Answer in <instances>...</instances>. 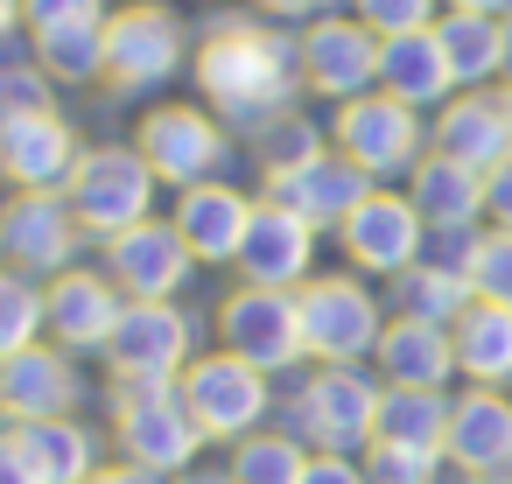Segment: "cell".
Wrapping results in <instances>:
<instances>
[{"label": "cell", "instance_id": "cell-28", "mask_svg": "<svg viewBox=\"0 0 512 484\" xmlns=\"http://www.w3.org/2000/svg\"><path fill=\"white\" fill-rule=\"evenodd\" d=\"M449 344H456V372L470 386H498V393L512 386V309L505 302H470L456 316Z\"/></svg>", "mask_w": 512, "mask_h": 484}, {"label": "cell", "instance_id": "cell-1", "mask_svg": "<svg viewBox=\"0 0 512 484\" xmlns=\"http://www.w3.org/2000/svg\"><path fill=\"white\" fill-rule=\"evenodd\" d=\"M190 78H197V92H204V106L218 120L267 127L302 92V50L281 36V22L232 15V22H211L204 29V43L190 57Z\"/></svg>", "mask_w": 512, "mask_h": 484}, {"label": "cell", "instance_id": "cell-40", "mask_svg": "<svg viewBox=\"0 0 512 484\" xmlns=\"http://www.w3.org/2000/svg\"><path fill=\"white\" fill-rule=\"evenodd\" d=\"M302 484H372V477H365V456L316 449V456H309V470H302Z\"/></svg>", "mask_w": 512, "mask_h": 484}, {"label": "cell", "instance_id": "cell-39", "mask_svg": "<svg viewBox=\"0 0 512 484\" xmlns=\"http://www.w3.org/2000/svg\"><path fill=\"white\" fill-rule=\"evenodd\" d=\"M50 71L43 64H8V71H0V113H36V106H57L50 99Z\"/></svg>", "mask_w": 512, "mask_h": 484}, {"label": "cell", "instance_id": "cell-35", "mask_svg": "<svg viewBox=\"0 0 512 484\" xmlns=\"http://www.w3.org/2000/svg\"><path fill=\"white\" fill-rule=\"evenodd\" d=\"M43 344V281L29 274H0V365H8L15 351Z\"/></svg>", "mask_w": 512, "mask_h": 484}, {"label": "cell", "instance_id": "cell-18", "mask_svg": "<svg viewBox=\"0 0 512 484\" xmlns=\"http://www.w3.org/2000/svg\"><path fill=\"white\" fill-rule=\"evenodd\" d=\"M120 316H127V295L113 288L106 267H71V274L43 281V337L78 358H99L106 337L120 330Z\"/></svg>", "mask_w": 512, "mask_h": 484}, {"label": "cell", "instance_id": "cell-16", "mask_svg": "<svg viewBox=\"0 0 512 484\" xmlns=\"http://www.w3.org/2000/svg\"><path fill=\"white\" fill-rule=\"evenodd\" d=\"M85 407V372H78V351L64 344H29L0 365V428H36V421H57V414H78Z\"/></svg>", "mask_w": 512, "mask_h": 484}, {"label": "cell", "instance_id": "cell-36", "mask_svg": "<svg viewBox=\"0 0 512 484\" xmlns=\"http://www.w3.org/2000/svg\"><path fill=\"white\" fill-rule=\"evenodd\" d=\"M351 15H358L379 43H393V36L435 29V22H442V0H351Z\"/></svg>", "mask_w": 512, "mask_h": 484}, {"label": "cell", "instance_id": "cell-17", "mask_svg": "<svg viewBox=\"0 0 512 484\" xmlns=\"http://www.w3.org/2000/svg\"><path fill=\"white\" fill-rule=\"evenodd\" d=\"M302 50V92L316 99H365L379 92V36L358 22V15H323L295 36Z\"/></svg>", "mask_w": 512, "mask_h": 484}, {"label": "cell", "instance_id": "cell-32", "mask_svg": "<svg viewBox=\"0 0 512 484\" xmlns=\"http://www.w3.org/2000/svg\"><path fill=\"white\" fill-rule=\"evenodd\" d=\"M393 295V316H414V323H442V330H456V316L477 302V288H470V274H449V267H435V260H414L407 274H393L386 281Z\"/></svg>", "mask_w": 512, "mask_h": 484}, {"label": "cell", "instance_id": "cell-47", "mask_svg": "<svg viewBox=\"0 0 512 484\" xmlns=\"http://www.w3.org/2000/svg\"><path fill=\"white\" fill-rule=\"evenodd\" d=\"M505 85H512V15H505Z\"/></svg>", "mask_w": 512, "mask_h": 484}, {"label": "cell", "instance_id": "cell-29", "mask_svg": "<svg viewBox=\"0 0 512 484\" xmlns=\"http://www.w3.org/2000/svg\"><path fill=\"white\" fill-rule=\"evenodd\" d=\"M435 43L463 92H491V78H505V15H449L442 8Z\"/></svg>", "mask_w": 512, "mask_h": 484}, {"label": "cell", "instance_id": "cell-49", "mask_svg": "<svg viewBox=\"0 0 512 484\" xmlns=\"http://www.w3.org/2000/svg\"><path fill=\"white\" fill-rule=\"evenodd\" d=\"M85 484H113V470H99V477H85Z\"/></svg>", "mask_w": 512, "mask_h": 484}, {"label": "cell", "instance_id": "cell-2", "mask_svg": "<svg viewBox=\"0 0 512 484\" xmlns=\"http://www.w3.org/2000/svg\"><path fill=\"white\" fill-rule=\"evenodd\" d=\"M379 393H386V379H372L365 365H309L274 400V428H288L309 449L365 456L372 449V421H379Z\"/></svg>", "mask_w": 512, "mask_h": 484}, {"label": "cell", "instance_id": "cell-10", "mask_svg": "<svg viewBox=\"0 0 512 484\" xmlns=\"http://www.w3.org/2000/svg\"><path fill=\"white\" fill-rule=\"evenodd\" d=\"M190 57V36L162 0H127L106 22V85L113 92H162Z\"/></svg>", "mask_w": 512, "mask_h": 484}, {"label": "cell", "instance_id": "cell-13", "mask_svg": "<svg viewBox=\"0 0 512 484\" xmlns=\"http://www.w3.org/2000/svg\"><path fill=\"white\" fill-rule=\"evenodd\" d=\"M99 267L113 274V288L127 302H176L197 274V253L183 246V232L169 218H141V225L99 239Z\"/></svg>", "mask_w": 512, "mask_h": 484}, {"label": "cell", "instance_id": "cell-33", "mask_svg": "<svg viewBox=\"0 0 512 484\" xmlns=\"http://www.w3.org/2000/svg\"><path fill=\"white\" fill-rule=\"evenodd\" d=\"M309 456H316V449L295 442L288 428H253L246 442H232L225 470H232V484H302Z\"/></svg>", "mask_w": 512, "mask_h": 484}, {"label": "cell", "instance_id": "cell-9", "mask_svg": "<svg viewBox=\"0 0 512 484\" xmlns=\"http://www.w3.org/2000/svg\"><path fill=\"white\" fill-rule=\"evenodd\" d=\"M197 358V316L183 302H127L120 330L106 337L99 365L113 386H141V379H183Z\"/></svg>", "mask_w": 512, "mask_h": 484}, {"label": "cell", "instance_id": "cell-14", "mask_svg": "<svg viewBox=\"0 0 512 484\" xmlns=\"http://www.w3.org/2000/svg\"><path fill=\"white\" fill-rule=\"evenodd\" d=\"M337 246H344L351 274L393 281V274H407V267L428 253V225H421V211H414L407 190H386V183H379V190L337 225Z\"/></svg>", "mask_w": 512, "mask_h": 484}, {"label": "cell", "instance_id": "cell-52", "mask_svg": "<svg viewBox=\"0 0 512 484\" xmlns=\"http://www.w3.org/2000/svg\"><path fill=\"white\" fill-rule=\"evenodd\" d=\"M505 15H512V8H505Z\"/></svg>", "mask_w": 512, "mask_h": 484}, {"label": "cell", "instance_id": "cell-48", "mask_svg": "<svg viewBox=\"0 0 512 484\" xmlns=\"http://www.w3.org/2000/svg\"><path fill=\"white\" fill-rule=\"evenodd\" d=\"M498 99H505V120H512V85H505V92H498Z\"/></svg>", "mask_w": 512, "mask_h": 484}, {"label": "cell", "instance_id": "cell-24", "mask_svg": "<svg viewBox=\"0 0 512 484\" xmlns=\"http://www.w3.org/2000/svg\"><path fill=\"white\" fill-rule=\"evenodd\" d=\"M428 148H435V155H449V162H463V169H477V176H491V169L512 155L505 99H498V92H456V99L435 113Z\"/></svg>", "mask_w": 512, "mask_h": 484}, {"label": "cell", "instance_id": "cell-44", "mask_svg": "<svg viewBox=\"0 0 512 484\" xmlns=\"http://www.w3.org/2000/svg\"><path fill=\"white\" fill-rule=\"evenodd\" d=\"M106 470H113V484H176V477H162L148 463H106Z\"/></svg>", "mask_w": 512, "mask_h": 484}, {"label": "cell", "instance_id": "cell-6", "mask_svg": "<svg viewBox=\"0 0 512 484\" xmlns=\"http://www.w3.org/2000/svg\"><path fill=\"white\" fill-rule=\"evenodd\" d=\"M211 330H218V351H232V358L260 365L267 379H288V372H302V365H309V344H302V302H295V288H253V281H239V288L218 302Z\"/></svg>", "mask_w": 512, "mask_h": 484}, {"label": "cell", "instance_id": "cell-23", "mask_svg": "<svg viewBox=\"0 0 512 484\" xmlns=\"http://www.w3.org/2000/svg\"><path fill=\"white\" fill-rule=\"evenodd\" d=\"M316 239H323L316 225H302L295 211H281V204L260 197L253 232L239 246V281H253V288H302L316 274Z\"/></svg>", "mask_w": 512, "mask_h": 484}, {"label": "cell", "instance_id": "cell-51", "mask_svg": "<svg viewBox=\"0 0 512 484\" xmlns=\"http://www.w3.org/2000/svg\"><path fill=\"white\" fill-rule=\"evenodd\" d=\"M0 274H8V239H0Z\"/></svg>", "mask_w": 512, "mask_h": 484}, {"label": "cell", "instance_id": "cell-7", "mask_svg": "<svg viewBox=\"0 0 512 484\" xmlns=\"http://www.w3.org/2000/svg\"><path fill=\"white\" fill-rule=\"evenodd\" d=\"M183 386V407L197 414V428H204V442H246L253 428H274V379L260 372V365H246V358H232V351H197L190 358V372L176 379Z\"/></svg>", "mask_w": 512, "mask_h": 484}, {"label": "cell", "instance_id": "cell-26", "mask_svg": "<svg viewBox=\"0 0 512 484\" xmlns=\"http://www.w3.org/2000/svg\"><path fill=\"white\" fill-rule=\"evenodd\" d=\"M407 197H414V211H421L428 232H477V218H484V176L463 169V162H449V155H435V148L414 162Z\"/></svg>", "mask_w": 512, "mask_h": 484}, {"label": "cell", "instance_id": "cell-20", "mask_svg": "<svg viewBox=\"0 0 512 484\" xmlns=\"http://www.w3.org/2000/svg\"><path fill=\"white\" fill-rule=\"evenodd\" d=\"M253 211H260V197H246L239 183H190V190H176V211H169V225L183 232V246L197 253V267H239V246H246V232H253Z\"/></svg>", "mask_w": 512, "mask_h": 484}, {"label": "cell", "instance_id": "cell-34", "mask_svg": "<svg viewBox=\"0 0 512 484\" xmlns=\"http://www.w3.org/2000/svg\"><path fill=\"white\" fill-rule=\"evenodd\" d=\"M330 141H323V127L309 120V113H274L267 127H253V155H260V169L267 176H288V169H302V162H316Z\"/></svg>", "mask_w": 512, "mask_h": 484}, {"label": "cell", "instance_id": "cell-21", "mask_svg": "<svg viewBox=\"0 0 512 484\" xmlns=\"http://www.w3.org/2000/svg\"><path fill=\"white\" fill-rule=\"evenodd\" d=\"M372 190H379V183H372L358 162H344L337 148H323L316 162H302V169H288V176H267V204L295 211V218L316 225V232H337Z\"/></svg>", "mask_w": 512, "mask_h": 484}, {"label": "cell", "instance_id": "cell-37", "mask_svg": "<svg viewBox=\"0 0 512 484\" xmlns=\"http://www.w3.org/2000/svg\"><path fill=\"white\" fill-rule=\"evenodd\" d=\"M470 288H477V302H505V309H512V232H498V225L477 232Z\"/></svg>", "mask_w": 512, "mask_h": 484}, {"label": "cell", "instance_id": "cell-4", "mask_svg": "<svg viewBox=\"0 0 512 484\" xmlns=\"http://www.w3.org/2000/svg\"><path fill=\"white\" fill-rule=\"evenodd\" d=\"M302 302V344H309V365H365L386 337V302L365 274H309L295 288Z\"/></svg>", "mask_w": 512, "mask_h": 484}, {"label": "cell", "instance_id": "cell-46", "mask_svg": "<svg viewBox=\"0 0 512 484\" xmlns=\"http://www.w3.org/2000/svg\"><path fill=\"white\" fill-rule=\"evenodd\" d=\"M22 29V0H0V43H8Z\"/></svg>", "mask_w": 512, "mask_h": 484}, {"label": "cell", "instance_id": "cell-43", "mask_svg": "<svg viewBox=\"0 0 512 484\" xmlns=\"http://www.w3.org/2000/svg\"><path fill=\"white\" fill-rule=\"evenodd\" d=\"M253 8L267 15V22H323V15H337V0H253Z\"/></svg>", "mask_w": 512, "mask_h": 484}, {"label": "cell", "instance_id": "cell-41", "mask_svg": "<svg viewBox=\"0 0 512 484\" xmlns=\"http://www.w3.org/2000/svg\"><path fill=\"white\" fill-rule=\"evenodd\" d=\"M0 484H43V470H36V456L22 449L15 428H0Z\"/></svg>", "mask_w": 512, "mask_h": 484}, {"label": "cell", "instance_id": "cell-31", "mask_svg": "<svg viewBox=\"0 0 512 484\" xmlns=\"http://www.w3.org/2000/svg\"><path fill=\"white\" fill-rule=\"evenodd\" d=\"M15 435H22V449L36 456L43 484H85V477H99V470H106V463H99V428H92V421H78V414H57V421L15 428Z\"/></svg>", "mask_w": 512, "mask_h": 484}, {"label": "cell", "instance_id": "cell-25", "mask_svg": "<svg viewBox=\"0 0 512 484\" xmlns=\"http://www.w3.org/2000/svg\"><path fill=\"white\" fill-rule=\"evenodd\" d=\"M379 92H393L400 106H414V113H442L463 85H456V71H449V57H442V43H435V29H421V36H393V43H379Z\"/></svg>", "mask_w": 512, "mask_h": 484}, {"label": "cell", "instance_id": "cell-50", "mask_svg": "<svg viewBox=\"0 0 512 484\" xmlns=\"http://www.w3.org/2000/svg\"><path fill=\"white\" fill-rule=\"evenodd\" d=\"M498 484H512V456H505V470H498Z\"/></svg>", "mask_w": 512, "mask_h": 484}, {"label": "cell", "instance_id": "cell-19", "mask_svg": "<svg viewBox=\"0 0 512 484\" xmlns=\"http://www.w3.org/2000/svg\"><path fill=\"white\" fill-rule=\"evenodd\" d=\"M78 127L57 106L36 113H0V183L15 190H64L78 169Z\"/></svg>", "mask_w": 512, "mask_h": 484}, {"label": "cell", "instance_id": "cell-45", "mask_svg": "<svg viewBox=\"0 0 512 484\" xmlns=\"http://www.w3.org/2000/svg\"><path fill=\"white\" fill-rule=\"evenodd\" d=\"M442 8H449V15H505L512 0H442Z\"/></svg>", "mask_w": 512, "mask_h": 484}, {"label": "cell", "instance_id": "cell-30", "mask_svg": "<svg viewBox=\"0 0 512 484\" xmlns=\"http://www.w3.org/2000/svg\"><path fill=\"white\" fill-rule=\"evenodd\" d=\"M442 435H449V393H428V386H386V393H379L372 442L442 456Z\"/></svg>", "mask_w": 512, "mask_h": 484}, {"label": "cell", "instance_id": "cell-15", "mask_svg": "<svg viewBox=\"0 0 512 484\" xmlns=\"http://www.w3.org/2000/svg\"><path fill=\"white\" fill-rule=\"evenodd\" d=\"M134 148L148 155V169L176 190L211 183L225 169V127L211 106H148L134 120Z\"/></svg>", "mask_w": 512, "mask_h": 484}, {"label": "cell", "instance_id": "cell-42", "mask_svg": "<svg viewBox=\"0 0 512 484\" xmlns=\"http://www.w3.org/2000/svg\"><path fill=\"white\" fill-rule=\"evenodd\" d=\"M484 218H491L498 232H512V155L484 176Z\"/></svg>", "mask_w": 512, "mask_h": 484}, {"label": "cell", "instance_id": "cell-3", "mask_svg": "<svg viewBox=\"0 0 512 484\" xmlns=\"http://www.w3.org/2000/svg\"><path fill=\"white\" fill-rule=\"evenodd\" d=\"M106 407H113V449H120V463H148V470H162V477L197 470L204 428H197V414L183 407V386H176V379L106 386Z\"/></svg>", "mask_w": 512, "mask_h": 484}, {"label": "cell", "instance_id": "cell-38", "mask_svg": "<svg viewBox=\"0 0 512 484\" xmlns=\"http://www.w3.org/2000/svg\"><path fill=\"white\" fill-rule=\"evenodd\" d=\"M365 477H372V484H435V477H442V456L372 442V449H365Z\"/></svg>", "mask_w": 512, "mask_h": 484}, {"label": "cell", "instance_id": "cell-22", "mask_svg": "<svg viewBox=\"0 0 512 484\" xmlns=\"http://www.w3.org/2000/svg\"><path fill=\"white\" fill-rule=\"evenodd\" d=\"M512 456V400L498 386H470L449 400V435H442V463L463 470L470 484H498Z\"/></svg>", "mask_w": 512, "mask_h": 484}, {"label": "cell", "instance_id": "cell-12", "mask_svg": "<svg viewBox=\"0 0 512 484\" xmlns=\"http://www.w3.org/2000/svg\"><path fill=\"white\" fill-rule=\"evenodd\" d=\"M106 0H22V29L36 43V64L57 85H92L106 78Z\"/></svg>", "mask_w": 512, "mask_h": 484}, {"label": "cell", "instance_id": "cell-8", "mask_svg": "<svg viewBox=\"0 0 512 484\" xmlns=\"http://www.w3.org/2000/svg\"><path fill=\"white\" fill-rule=\"evenodd\" d=\"M330 148L344 162H358L372 183H393V176H414V162L428 155V127L414 106H400L393 92H365V99H344L337 120H330Z\"/></svg>", "mask_w": 512, "mask_h": 484}, {"label": "cell", "instance_id": "cell-11", "mask_svg": "<svg viewBox=\"0 0 512 484\" xmlns=\"http://www.w3.org/2000/svg\"><path fill=\"white\" fill-rule=\"evenodd\" d=\"M0 239H8V267L29 281H57L78 267V246L92 239L71 211L64 190H15L0 204Z\"/></svg>", "mask_w": 512, "mask_h": 484}, {"label": "cell", "instance_id": "cell-27", "mask_svg": "<svg viewBox=\"0 0 512 484\" xmlns=\"http://www.w3.org/2000/svg\"><path fill=\"white\" fill-rule=\"evenodd\" d=\"M372 365H379L386 386H428V393H442V386L456 379V344H449L442 323L393 316L386 337H379V351H372Z\"/></svg>", "mask_w": 512, "mask_h": 484}, {"label": "cell", "instance_id": "cell-5", "mask_svg": "<svg viewBox=\"0 0 512 484\" xmlns=\"http://www.w3.org/2000/svg\"><path fill=\"white\" fill-rule=\"evenodd\" d=\"M155 190H162V176L148 169V155H141L134 141H99V148H85L78 169H71V183H64V197H71V211H78V225H85L92 239H113V232H127V225L155 218Z\"/></svg>", "mask_w": 512, "mask_h": 484}]
</instances>
